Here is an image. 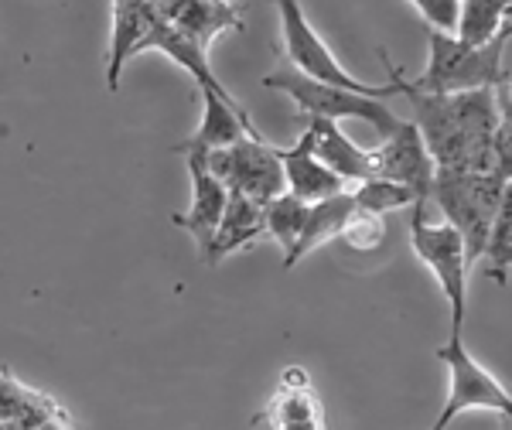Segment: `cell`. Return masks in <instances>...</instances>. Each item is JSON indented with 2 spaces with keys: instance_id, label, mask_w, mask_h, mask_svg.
I'll list each match as a JSON object with an SVG mask.
<instances>
[{
  "instance_id": "277c9868",
  "label": "cell",
  "mask_w": 512,
  "mask_h": 430,
  "mask_svg": "<svg viewBox=\"0 0 512 430\" xmlns=\"http://www.w3.org/2000/svg\"><path fill=\"white\" fill-rule=\"evenodd\" d=\"M506 188L509 181H502L492 171L489 175H444V171H434L431 198L441 205L444 222L465 239L468 263L482 260Z\"/></svg>"
},
{
  "instance_id": "2e32d148",
  "label": "cell",
  "mask_w": 512,
  "mask_h": 430,
  "mask_svg": "<svg viewBox=\"0 0 512 430\" xmlns=\"http://www.w3.org/2000/svg\"><path fill=\"white\" fill-rule=\"evenodd\" d=\"M304 134L311 140V154L325 164L332 175L342 181H352V185H362V181L373 178V157L369 151H362L355 140H349L342 134L338 123H328V120H308Z\"/></svg>"
},
{
  "instance_id": "4316f807",
  "label": "cell",
  "mask_w": 512,
  "mask_h": 430,
  "mask_svg": "<svg viewBox=\"0 0 512 430\" xmlns=\"http://www.w3.org/2000/svg\"><path fill=\"white\" fill-rule=\"evenodd\" d=\"M342 239L352 246V250L373 253V250H379V246H383V239H386V226H383V219H376V215H362V212H355L352 219H349V226H345Z\"/></svg>"
},
{
  "instance_id": "d4e9b609",
  "label": "cell",
  "mask_w": 512,
  "mask_h": 430,
  "mask_svg": "<svg viewBox=\"0 0 512 430\" xmlns=\"http://www.w3.org/2000/svg\"><path fill=\"white\" fill-rule=\"evenodd\" d=\"M495 113H499V130H495V175L512 181V76H506L492 89Z\"/></svg>"
},
{
  "instance_id": "9a60e30c",
  "label": "cell",
  "mask_w": 512,
  "mask_h": 430,
  "mask_svg": "<svg viewBox=\"0 0 512 430\" xmlns=\"http://www.w3.org/2000/svg\"><path fill=\"white\" fill-rule=\"evenodd\" d=\"M277 157H280V171H284V192L294 195L297 202L315 205V202H325V198H335L345 192L342 181L311 154L308 134L297 137L294 147H284V151L277 147Z\"/></svg>"
},
{
  "instance_id": "e0dca14e",
  "label": "cell",
  "mask_w": 512,
  "mask_h": 430,
  "mask_svg": "<svg viewBox=\"0 0 512 430\" xmlns=\"http://www.w3.org/2000/svg\"><path fill=\"white\" fill-rule=\"evenodd\" d=\"M144 52L168 55L171 62H178L181 69H185L188 76L198 82V89H202V93H216L219 99H229V103H236V99L229 96V89L216 79V72H212L209 52H202L195 41H188L185 35H178V31L171 28V24L161 18V14L151 24V35H147V41H144Z\"/></svg>"
},
{
  "instance_id": "603a6c76",
  "label": "cell",
  "mask_w": 512,
  "mask_h": 430,
  "mask_svg": "<svg viewBox=\"0 0 512 430\" xmlns=\"http://www.w3.org/2000/svg\"><path fill=\"white\" fill-rule=\"evenodd\" d=\"M485 274L499 284H506V274L512 267V181L502 195V205H499V215L492 222V233H489V243H485Z\"/></svg>"
},
{
  "instance_id": "8fae6325",
  "label": "cell",
  "mask_w": 512,
  "mask_h": 430,
  "mask_svg": "<svg viewBox=\"0 0 512 430\" xmlns=\"http://www.w3.org/2000/svg\"><path fill=\"white\" fill-rule=\"evenodd\" d=\"M260 420H267L274 430H328L321 400H318L315 386H311L308 372L301 366L284 369L277 393L270 396Z\"/></svg>"
},
{
  "instance_id": "44dd1931",
  "label": "cell",
  "mask_w": 512,
  "mask_h": 430,
  "mask_svg": "<svg viewBox=\"0 0 512 430\" xmlns=\"http://www.w3.org/2000/svg\"><path fill=\"white\" fill-rule=\"evenodd\" d=\"M512 21V0H465L454 38L472 48H485L489 41L509 31Z\"/></svg>"
},
{
  "instance_id": "cb8c5ba5",
  "label": "cell",
  "mask_w": 512,
  "mask_h": 430,
  "mask_svg": "<svg viewBox=\"0 0 512 430\" xmlns=\"http://www.w3.org/2000/svg\"><path fill=\"white\" fill-rule=\"evenodd\" d=\"M304 215H308V205L297 202L294 195H277L274 202L263 205V229H267V236L277 239V246L284 250V256L294 250L297 236H301L304 229Z\"/></svg>"
},
{
  "instance_id": "7a4b0ae2",
  "label": "cell",
  "mask_w": 512,
  "mask_h": 430,
  "mask_svg": "<svg viewBox=\"0 0 512 430\" xmlns=\"http://www.w3.org/2000/svg\"><path fill=\"white\" fill-rule=\"evenodd\" d=\"M277 14H280V31H284V55H287V65H291L294 72L321 82V86L342 89V93L376 99V103L407 96V82H410L407 72L390 65L386 52H379V59H383L386 69H390V79L386 82H362V79L349 76L345 65L328 52V45L321 41L315 24L308 21V14H304V7L297 4V0H280Z\"/></svg>"
},
{
  "instance_id": "30bf717a",
  "label": "cell",
  "mask_w": 512,
  "mask_h": 430,
  "mask_svg": "<svg viewBox=\"0 0 512 430\" xmlns=\"http://www.w3.org/2000/svg\"><path fill=\"white\" fill-rule=\"evenodd\" d=\"M198 96H202V123H198L195 137L185 140V144H178L175 151L205 157L212 151H226V147H233L246 137L263 140V134L253 127L239 103L219 99L216 93H202V89H198Z\"/></svg>"
},
{
  "instance_id": "52a82bcc",
  "label": "cell",
  "mask_w": 512,
  "mask_h": 430,
  "mask_svg": "<svg viewBox=\"0 0 512 430\" xmlns=\"http://www.w3.org/2000/svg\"><path fill=\"white\" fill-rule=\"evenodd\" d=\"M437 359L444 362V369H448V376H451L448 403H444L441 417H437L441 424H451L458 413H468V410H489V413H499L502 424L512 427V393L465 349L461 338H448V342L437 349Z\"/></svg>"
},
{
  "instance_id": "f546056e",
  "label": "cell",
  "mask_w": 512,
  "mask_h": 430,
  "mask_svg": "<svg viewBox=\"0 0 512 430\" xmlns=\"http://www.w3.org/2000/svg\"><path fill=\"white\" fill-rule=\"evenodd\" d=\"M506 430H512V427H509V424H506Z\"/></svg>"
},
{
  "instance_id": "83f0119b",
  "label": "cell",
  "mask_w": 512,
  "mask_h": 430,
  "mask_svg": "<svg viewBox=\"0 0 512 430\" xmlns=\"http://www.w3.org/2000/svg\"><path fill=\"white\" fill-rule=\"evenodd\" d=\"M0 430H38V427H24V424H0Z\"/></svg>"
},
{
  "instance_id": "7402d4cb",
  "label": "cell",
  "mask_w": 512,
  "mask_h": 430,
  "mask_svg": "<svg viewBox=\"0 0 512 430\" xmlns=\"http://www.w3.org/2000/svg\"><path fill=\"white\" fill-rule=\"evenodd\" d=\"M352 202H355V212L376 215V219H383L386 212L414 209L417 198H414V192H410V188L396 185V181L369 178V181H362V185L352 188Z\"/></svg>"
},
{
  "instance_id": "8992f818",
  "label": "cell",
  "mask_w": 512,
  "mask_h": 430,
  "mask_svg": "<svg viewBox=\"0 0 512 430\" xmlns=\"http://www.w3.org/2000/svg\"><path fill=\"white\" fill-rule=\"evenodd\" d=\"M410 246H414L417 260L434 274L437 287L444 291V301L451 308V338H461L468 311V253L465 239H461L448 222H427L424 205H414L410 215Z\"/></svg>"
},
{
  "instance_id": "6da1fadb",
  "label": "cell",
  "mask_w": 512,
  "mask_h": 430,
  "mask_svg": "<svg viewBox=\"0 0 512 430\" xmlns=\"http://www.w3.org/2000/svg\"><path fill=\"white\" fill-rule=\"evenodd\" d=\"M414 110V127L424 137V147L434 161V171L444 175H489L495 168V130H499V113H495L492 89H475V93L454 96H403Z\"/></svg>"
},
{
  "instance_id": "5bb4252c",
  "label": "cell",
  "mask_w": 512,
  "mask_h": 430,
  "mask_svg": "<svg viewBox=\"0 0 512 430\" xmlns=\"http://www.w3.org/2000/svg\"><path fill=\"white\" fill-rule=\"evenodd\" d=\"M158 14L178 35L195 41L202 52H209V45L222 31L243 28L239 7L226 4V0H171V4H158Z\"/></svg>"
},
{
  "instance_id": "ac0fdd59",
  "label": "cell",
  "mask_w": 512,
  "mask_h": 430,
  "mask_svg": "<svg viewBox=\"0 0 512 430\" xmlns=\"http://www.w3.org/2000/svg\"><path fill=\"white\" fill-rule=\"evenodd\" d=\"M352 215H355L352 192H342V195H335V198H325V202L308 205L301 236H297L294 250L284 256V270H294L308 253H315L318 246H325V243H332V239L342 236Z\"/></svg>"
},
{
  "instance_id": "7c38bea8",
  "label": "cell",
  "mask_w": 512,
  "mask_h": 430,
  "mask_svg": "<svg viewBox=\"0 0 512 430\" xmlns=\"http://www.w3.org/2000/svg\"><path fill=\"white\" fill-rule=\"evenodd\" d=\"M110 11H113V35H110V52H106V89L117 93L123 65L144 52L151 24L158 18V4H151V0H120Z\"/></svg>"
},
{
  "instance_id": "d6986e66",
  "label": "cell",
  "mask_w": 512,
  "mask_h": 430,
  "mask_svg": "<svg viewBox=\"0 0 512 430\" xmlns=\"http://www.w3.org/2000/svg\"><path fill=\"white\" fill-rule=\"evenodd\" d=\"M260 236H267V229H263V209L239 192H229L226 212H222V222H219L216 236H212L209 253H205L202 260L209 263V267H216L222 256H233L239 250H246V246L256 243Z\"/></svg>"
},
{
  "instance_id": "ffe728a7",
  "label": "cell",
  "mask_w": 512,
  "mask_h": 430,
  "mask_svg": "<svg viewBox=\"0 0 512 430\" xmlns=\"http://www.w3.org/2000/svg\"><path fill=\"white\" fill-rule=\"evenodd\" d=\"M62 417H69V413L59 400H52L35 386H24L11 369H0V424L45 427Z\"/></svg>"
},
{
  "instance_id": "4fadbf2b",
  "label": "cell",
  "mask_w": 512,
  "mask_h": 430,
  "mask_svg": "<svg viewBox=\"0 0 512 430\" xmlns=\"http://www.w3.org/2000/svg\"><path fill=\"white\" fill-rule=\"evenodd\" d=\"M185 157H188V178H192V205H188L185 212H178L171 222L181 229H188L198 243V253L205 256L212 246V236H216V229L222 222V212H226L229 192L209 175L205 157H198V154H185Z\"/></svg>"
},
{
  "instance_id": "5b68a950",
  "label": "cell",
  "mask_w": 512,
  "mask_h": 430,
  "mask_svg": "<svg viewBox=\"0 0 512 430\" xmlns=\"http://www.w3.org/2000/svg\"><path fill=\"white\" fill-rule=\"evenodd\" d=\"M263 86L280 89V93L291 96L297 103V110H301V117L328 120V123L362 120V123H369V127H376L383 140L393 137L396 130L407 123V120L396 117V113L390 110V103H376V99L342 93V89H332V86H321V82L301 76V72H294L291 65H284V69L263 76Z\"/></svg>"
},
{
  "instance_id": "9c48e42d",
  "label": "cell",
  "mask_w": 512,
  "mask_h": 430,
  "mask_svg": "<svg viewBox=\"0 0 512 430\" xmlns=\"http://www.w3.org/2000/svg\"><path fill=\"white\" fill-rule=\"evenodd\" d=\"M373 157V178L396 181V185L410 188L417 198V205L431 202V185H434V161L424 147V137L414 123H403L393 137H386L376 151H369Z\"/></svg>"
},
{
  "instance_id": "484cf974",
  "label": "cell",
  "mask_w": 512,
  "mask_h": 430,
  "mask_svg": "<svg viewBox=\"0 0 512 430\" xmlns=\"http://www.w3.org/2000/svg\"><path fill=\"white\" fill-rule=\"evenodd\" d=\"M410 7L420 14L427 31H437V35H454L458 31L461 0H414Z\"/></svg>"
},
{
  "instance_id": "f1b7e54d",
  "label": "cell",
  "mask_w": 512,
  "mask_h": 430,
  "mask_svg": "<svg viewBox=\"0 0 512 430\" xmlns=\"http://www.w3.org/2000/svg\"><path fill=\"white\" fill-rule=\"evenodd\" d=\"M431 430H448V424H441V420H434V427Z\"/></svg>"
},
{
  "instance_id": "3957f363",
  "label": "cell",
  "mask_w": 512,
  "mask_h": 430,
  "mask_svg": "<svg viewBox=\"0 0 512 430\" xmlns=\"http://www.w3.org/2000/svg\"><path fill=\"white\" fill-rule=\"evenodd\" d=\"M512 35H499L485 48H472L454 35H437L427 31V69L417 79H410V93L424 96H454L475 93V89H495L506 72H502V52Z\"/></svg>"
},
{
  "instance_id": "ba28073f",
  "label": "cell",
  "mask_w": 512,
  "mask_h": 430,
  "mask_svg": "<svg viewBox=\"0 0 512 430\" xmlns=\"http://www.w3.org/2000/svg\"><path fill=\"white\" fill-rule=\"evenodd\" d=\"M205 168L226 192H239L260 209L274 202L277 195H284V171H280L277 147H270L267 140L246 137L226 151L205 154Z\"/></svg>"
}]
</instances>
